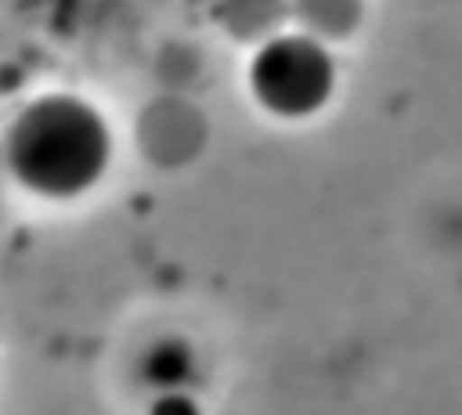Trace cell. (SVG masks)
<instances>
[{
    "mask_svg": "<svg viewBox=\"0 0 462 415\" xmlns=\"http://www.w3.org/2000/svg\"><path fill=\"white\" fill-rule=\"evenodd\" d=\"M112 148V126L90 101L43 94L11 119L4 159L25 191L40 198H76L105 177Z\"/></svg>",
    "mask_w": 462,
    "mask_h": 415,
    "instance_id": "6da1fadb",
    "label": "cell"
},
{
    "mask_svg": "<svg viewBox=\"0 0 462 415\" xmlns=\"http://www.w3.org/2000/svg\"><path fill=\"white\" fill-rule=\"evenodd\" d=\"M253 101L278 119H307L336 90V65L310 32H278L263 40L245 69Z\"/></svg>",
    "mask_w": 462,
    "mask_h": 415,
    "instance_id": "7a4b0ae2",
    "label": "cell"
},
{
    "mask_svg": "<svg viewBox=\"0 0 462 415\" xmlns=\"http://www.w3.org/2000/svg\"><path fill=\"white\" fill-rule=\"evenodd\" d=\"M141 379L155 393L184 390L195 379V350L180 336H162L152 339V346L141 354Z\"/></svg>",
    "mask_w": 462,
    "mask_h": 415,
    "instance_id": "3957f363",
    "label": "cell"
},
{
    "mask_svg": "<svg viewBox=\"0 0 462 415\" xmlns=\"http://www.w3.org/2000/svg\"><path fill=\"white\" fill-rule=\"evenodd\" d=\"M307 22L318 32H339L354 22V0H307Z\"/></svg>",
    "mask_w": 462,
    "mask_h": 415,
    "instance_id": "277c9868",
    "label": "cell"
}]
</instances>
